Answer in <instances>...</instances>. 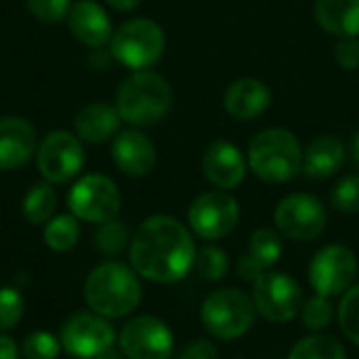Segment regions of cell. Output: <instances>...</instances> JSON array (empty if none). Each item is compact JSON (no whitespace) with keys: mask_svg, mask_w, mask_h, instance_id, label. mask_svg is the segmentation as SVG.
<instances>
[{"mask_svg":"<svg viewBox=\"0 0 359 359\" xmlns=\"http://www.w3.org/2000/svg\"><path fill=\"white\" fill-rule=\"evenodd\" d=\"M334 320V307L330 299L326 297H311L309 301L303 303L301 307V322L309 332H322L326 330Z\"/></svg>","mask_w":359,"mask_h":359,"instance_id":"cell-29","label":"cell"},{"mask_svg":"<svg viewBox=\"0 0 359 359\" xmlns=\"http://www.w3.org/2000/svg\"><path fill=\"white\" fill-rule=\"evenodd\" d=\"M29 13L42 23H59L67 19L72 0H25Z\"/></svg>","mask_w":359,"mask_h":359,"instance_id":"cell-34","label":"cell"},{"mask_svg":"<svg viewBox=\"0 0 359 359\" xmlns=\"http://www.w3.org/2000/svg\"><path fill=\"white\" fill-rule=\"evenodd\" d=\"M19 345L8 334H0V359H19Z\"/></svg>","mask_w":359,"mask_h":359,"instance_id":"cell-38","label":"cell"},{"mask_svg":"<svg viewBox=\"0 0 359 359\" xmlns=\"http://www.w3.org/2000/svg\"><path fill=\"white\" fill-rule=\"evenodd\" d=\"M339 326L343 334L359 347V284H353L339 305Z\"/></svg>","mask_w":359,"mask_h":359,"instance_id":"cell-31","label":"cell"},{"mask_svg":"<svg viewBox=\"0 0 359 359\" xmlns=\"http://www.w3.org/2000/svg\"><path fill=\"white\" fill-rule=\"evenodd\" d=\"M252 303L257 313L271 324H286L301 313L303 288L284 271H265L252 282Z\"/></svg>","mask_w":359,"mask_h":359,"instance_id":"cell-7","label":"cell"},{"mask_svg":"<svg viewBox=\"0 0 359 359\" xmlns=\"http://www.w3.org/2000/svg\"><path fill=\"white\" fill-rule=\"evenodd\" d=\"M276 229L294 242H311L322 236L328 225L326 206L320 198L311 194H290L286 196L276 212Z\"/></svg>","mask_w":359,"mask_h":359,"instance_id":"cell-13","label":"cell"},{"mask_svg":"<svg viewBox=\"0 0 359 359\" xmlns=\"http://www.w3.org/2000/svg\"><path fill=\"white\" fill-rule=\"evenodd\" d=\"M120 122H122V118H120L116 105L90 103L76 114L74 133L80 141L97 145V143H105L111 137H116V133L120 130Z\"/></svg>","mask_w":359,"mask_h":359,"instance_id":"cell-20","label":"cell"},{"mask_svg":"<svg viewBox=\"0 0 359 359\" xmlns=\"http://www.w3.org/2000/svg\"><path fill=\"white\" fill-rule=\"evenodd\" d=\"M55 208H57V191L48 181L29 187L21 204L23 217L32 225H46L53 219Z\"/></svg>","mask_w":359,"mask_h":359,"instance_id":"cell-23","label":"cell"},{"mask_svg":"<svg viewBox=\"0 0 359 359\" xmlns=\"http://www.w3.org/2000/svg\"><path fill=\"white\" fill-rule=\"evenodd\" d=\"M337 63L347 69L353 72L359 67V40L358 38H343L337 46Z\"/></svg>","mask_w":359,"mask_h":359,"instance_id":"cell-35","label":"cell"},{"mask_svg":"<svg viewBox=\"0 0 359 359\" xmlns=\"http://www.w3.org/2000/svg\"><path fill=\"white\" fill-rule=\"evenodd\" d=\"M177 359H219V349L208 339H198L189 343Z\"/></svg>","mask_w":359,"mask_h":359,"instance_id":"cell-36","label":"cell"},{"mask_svg":"<svg viewBox=\"0 0 359 359\" xmlns=\"http://www.w3.org/2000/svg\"><path fill=\"white\" fill-rule=\"evenodd\" d=\"M330 204L339 212L359 215V175H349L332 187Z\"/></svg>","mask_w":359,"mask_h":359,"instance_id":"cell-33","label":"cell"},{"mask_svg":"<svg viewBox=\"0 0 359 359\" xmlns=\"http://www.w3.org/2000/svg\"><path fill=\"white\" fill-rule=\"evenodd\" d=\"M284 244H282V233L273 227H259L248 242V255L265 269H273L276 263L282 259Z\"/></svg>","mask_w":359,"mask_h":359,"instance_id":"cell-26","label":"cell"},{"mask_svg":"<svg viewBox=\"0 0 359 359\" xmlns=\"http://www.w3.org/2000/svg\"><path fill=\"white\" fill-rule=\"evenodd\" d=\"M248 166L263 183H286L303 168L301 143L286 128H267L250 141Z\"/></svg>","mask_w":359,"mask_h":359,"instance_id":"cell-4","label":"cell"},{"mask_svg":"<svg viewBox=\"0 0 359 359\" xmlns=\"http://www.w3.org/2000/svg\"><path fill=\"white\" fill-rule=\"evenodd\" d=\"M105 2L116 11H133L141 4V0H105Z\"/></svg>","mask_w":359,"mask_h":359,"instance_id":"cell-39","label":"cell"},{"mask_svg":"<svg viewBox=\"0 0 359 359\" xmlns=\"http://www.w3.org/2000/svg\"><path fill=\"white\" fill-rule=\"evenodd\" d=\"M309 284L320 297L345 294L358 280V257L345 244L320 248L309 263Z\"/></svg>","mask_w":359,"mask_h":359,"instance_id":"cell-9","label":"cell"},{"mask_svg":"<svg viewBox=\"0 0 359 359\" xmlns=\"http://www.w3.org/2000/svg\"><path fill=\"white\" fill-rule=\"evenodd\" d=\"M130 233L126 223L118 219H109L105 223H99L95 231V248L105 257H118L126 248H130Z\"/></svg>","mask_w":359,"mask_h":359,"instance_id":"cell-27","label":"cell"},{"mask_svg":"<svg viewBox=\"0 0 359 359\" xmlns=\"http://www.w3.org/2000/svg\"><path fill=\"white\" fill-rule=\"evenodd\" d=\"M25 301L21 292L13 286L0 288V332H8L23 320Z\"/></svg>","mask_w":359,"mask_h":359,"instance_id":"cell-32","label":"cell"},{"mask_svg":"<svg viewBox=\"0 0 359 359\" xmlns=\"http://www.w3.org/2000/svg\"><path fill=\"white\" fill-rule=\"evenodd\" d=\"M36 128L25 118H0V170L23 168L36 156Z\"/></svg>","mask_w":359,"mask_h":359,"instance_id":"cell-16","label":"cell"},{"mask_svg":"<svg viewBox=\"0 0 359 359\" xmlns=\"http://www.w3.org/2000/svg\"><path fill=\"white\" fill-rule=\"evenodd\" d=\"M36 164L44 181L63 185L80 175L84 166V147L76 133L53 130L38 143Z\"/></svg>","mask_w":359,"mask_h":359,"instance_id":"cell-11","label":"cell"},{"mask_svg":"<svg viewBox=\"0 0 359 359\" xmlns=\"http://www.w3.org/2000/svg\"><path fill=\"white\" fill-rule=\"evenodd\" d=\"M318 23L339 38H355L359 34V0H318Z\"/></svg>","mask_w":359,"mask_h":359,"instance_id":"cell-22","label":"cell"},{"mask_svg":"<svg viewBox=\"0 0 359 359\" xmlns=\"http://www.w3.org/2000/svg\"><path fill=\"white\" fill-rule=\"evenodd\" d=\"M42 238L50 250L69 252L80 240V221L72 212L69 215H57L44 225Z\"/></svg>","mask_w":359,"mask_h":359,"instance_id":"cell-25","label":"cell"},{"mask_svg":"<svg viewBox=\"0 0 359 359\" xmlns=\"http://www.w3.org/2000/svg\"><path fill=\"white\" fill-rule=\"evenodd\" d=\"M345 162L343 141L332 135L318 137L303 154V170L311 179H328L341 170Z\"/></svg>","mask_w":359,"mask_h":359,"instance_id":"cell-21","label":"cell"},{"mask_svg":"<svg viewBox=\"0 0 359 359\" xmlns=\"http://www.w3.org/2000/svg\"><path fill=\"white\" fill-rule=\"evenodd\" d=\"M257 316L252 297L240 288H219L210 292L200 307L204 330L219 341L242 339L255 326Z\"/></svg>","mask_w":359,"mask_h":359,"instance_id":"cell-5","label":"cell"},{"mask_svg":"<svg viewBox=\"0 0 359 359\" xmlns=\"http://www.w3.org/2000/svg\"><path fill=\"white\" fill-rule=\"evenodd\" d=\"M351 151H353V162H355V166L359 168V130L355 133V137H353V145H351Z\"/></svg>","mask_w":359,"mask_h":359,"instance_id":"cell-41","label":"cell"},{"mask_svg":"<svg viewBox=\"0 0 359 359\" xmlns=\"http://www.w3.org/2000/svg\"><path fill=\"white\" fill-rule=\"evenodd\" d=\"M288 359H347V353L334 337L311 332L290 349Z\"/></svg>","mask_w":359,"mask_h":359,"instance_id":"cell-24","label":"cell"},{"mask_svg":"<svg viewBox=\"0 0 359 359\" xmlns=\"http://www.w3.org/2000/svg\"><path fill=\"white\" fill-rule=\"evenodd\" d=\"M246 168H248L246 158L229 141H215L212 145H208L202 158L204 177L217 189H223V191L236 189L244 181Z\"/></svg>","mask_w":359,"mask_h":359,"instance_id":"cell-15","label":"cell"},{"mask_svg":"<svg viewBox=\"0 0 359 359\" xmlns=\"http://www.w3.org/2000/svg\"><path fill=\"white\" fill-rule=\"evenodd\" d=\"M196 242L191 231L175 217L154 215L145 219L128 248L130 267L154 284H177L194 269Z\"/></svg>","mask_w":359,"mask_h":359,"instance_id":"cell-1","label":"cell"},{"mask_svg":"<svg viewBox=\"0 0 359 359\" xmlns=\"http://www.w3.org/2000/svg\"><path fill=\"white\" fill-rule=\"evenodd\" d=\"M196 271L206 282H221L229 273V255L219 246H202L196 252L194 261Z\"/></svg>","mask_w":359,"mask_h":359,"instance_id":"cell-28","label":"cell"},{"mask_svg":"<svg viewBox=\"0 0 359 359\" xmlns=\"http://www.w3.org/2000/svg\"><path fill=\"white\" fill-rule=\"evenodd\" d=\"M67 25L74 38L90 48H101L111 40L114 27L105 8L95 0H78L67 13Z\"/></svg>","mask_w":359,"mask_h":359,"instance_id":"cell-18","label":"cell"},{"mask_svg":"<svg viewBox=\"0 0 359 359\" xmlns=\"http://www.w3.org/2000/svg\"><path fill=\"white\" fill-rule=\"evenodd\" d=\"M95 359H126V358H124V353L120 351V347L116 349V347L111 345V347H107L105 351H101V353H99Z\"/></svg>","mask_w":359,"mask_h":359,"instance_id":"cell-40","label":"cell"},{"mask_svg":"<svg viewBox=\"0 0 359 359\" xmlns=\"http://www.w3.org/2000/svg\"><path fill=\"white\" fill-rule=\"evenodd\" d=\"M111 158L124 175L141 179L147 177L156 166V147L147 135L130 128L116 135Z\"/></svg>","mask_w":359,"mask_h":359,"instance_id":"cell-17","label":"cell"},{"mask_svg":"<svg viewBox=\"0 0 359 359\" xmlns=\"http://www.w3.org/2000/svg\"><path fill=\"white\" fill-rule=\"evenodd\" d=\"M143 299L139 273L118 261L97 265L84 282L88 309L105 320H122L137 311Z\"/></svg>","mask_w":359,"mask_h":359,"instance_id":"cell-2","label":"cell"},{"mask_svg":"<svg viewBox=\"0 0 359 359\" xmlns=\"http://www.w3.org/2000/svg\"><path fill=\"white\" fill-rule=\"evenodd\" d=\"M118 347L126 359H170L175 353V334L160 318L137 316L122 326Z\"/></svg>","mask_w":359,"mask_h":359,"instance_id":"cell-12","label":"cell"},{"mask_svg":"<svg viewBox=\"0 0 359 359\" xmlns=\"http://www.w3.org/2000/svg\"><path fill=\"white\" fill-rule=\"evenodd\" d=\"M236 271H238V276H240L242 280H246V282H255L261 273H265V269H263L248 252L242 255V257L238 259Z\"/></svg>","mask_w":359,"mask_h":359,"instance_id":"cell-37","label":"cell"},{"mask_svg":"<svg viewBox=\"0 0 359 359\" xmlns=\"http://www.w3.org/2000/svg\"><path fill=\"white\" fill-rule=\"evenodd\" d=\"M109 50L122 65L135 72L147 69L162 59L166 50V36L164 29L151 19H130L114 32Z\"/></svg>","mask_w":359,"mask_h":359,"instance_id":"cell-6","label":"cell"},{"mask_svg":"<svg viewBox=\"0 0 359 359\" xmlns=\"http://www.w3.org/2000/svg\"><path fill=\"white\" fill-rule=\"evenodd\" d=\"M61 349L76 359H95L101 351L116 343V330L109 320L80 311L65 320L59 332Z\"/></svg>","mask_w":359,"mask_h":359,"instance_id":"cell-14","label":"cell"},{"mask_svg":"<svg viewBox=\"0 0 359 359\" xmlns=\"http://www.w3.org/2000/svg\"><path fill=\"white\" fill-rule=\"evenodd\" d=\"M271 103V90L257 78H240L229 84L223 97L227 114L236 120H255Z\"/></svg>","mask_w":359,"mask_h":359,"instance_id":"cell-19","label":"cell"},{"mask_svg":"<svg viewBox=\"0 0 359 359\" xmlns=\"http://www.w3.org/2000/svg\"><path fill=\"white\" fill-rule=\"evenodd\" d=\"M187 221L191 231L202 240H223L227 238L240 223V206L236 198L223 189L200 194L189 210Z\"/></svg>","mask_w":359,"mask_h":359,"instance_id":"cell-10","label":"cell"},{"mask_svg":"<svg viewBox=\"0 0 359 359\" xmlns=\"http://www.w3.org/2000/svg\"><path fill=\"white\" fill-rule=\"evenodd\" d=\"M172 105V90L164 76L139 69L130 74L118 88L116 109L120 118L133 126L158 124Z\"/></svg>","mask_w":359,"mask_h":359,"instance_id":"cell-3","label":"cell"},{"mask_svg":"<svg viewBox=\"0 0 359 359\" xmlns=\"http://www.w3.org/2000/svg\"><path fill=\"white\" fill-rule=\"evenodd\" d=\"M19 349L23 359H57L61 353V341L50 332L36 330L23 339Z\"/></svg>","mask_w":359,"mask_h":359,"instance_id":"cell-30","label":"cell"},{"mask_svg":"<svg viewBox=\"0 0 359 359\" xmlns=\"http://www.w3.org/2000/svg\"><path fill=\"white\" fill-rule=\"evenodd\" d=\"M122 206V194L118 185L105 175H84L80 177L69 194L67 208L69 212L84 223H105L116 219Z\"/></svg>","mask_w":359,"mask_h":359,"instance_id":"cell-8","label":"cell"}]
</instances>
